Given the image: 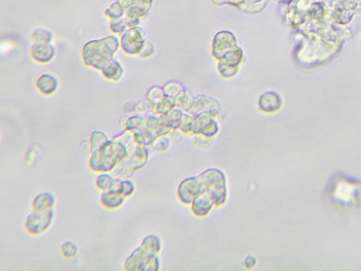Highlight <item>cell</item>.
I'll use <instances>...</instances> for the list:
<instances>
[{"label":"cell","mask_w":361,"mask_h":271,"mask_svg":"<svg viewBox=\"0 0 361 271\" xmlns=\"http://www.w3.org/2000/svg\"><path fill=\"white\" fill-rule=\"evenodd\" d=\"M331 188V200L343 209L356 207L361 196V188L349 180H339Z\"/></svg>","instance_id":"cell-1"},{"label":"cell","mask_w":361,"mask_h":271,"mask_svg":"<svg viewBox=\"0 0 361 271\" xmlns=\"http://www.w3.org/2000/svg\"><path fill=\"white\" fill-rule=\"evenodd\" d=\"M52 218V213L51 211L47 214H45V212H36L28 217L26 227H28L30 232H42L50 226Z\"/></svg>","instance_id":"cell-2"},{"label":"cell","mask_w":361,"mask_h":271,"mask_svg":"<svg viewBox=\"0 0 361 271\" xmlns=\"http://www.w3.org/2000/svg\"><path fill=\"white\" fill-rule=\"evenodd\" d=\"M38 45L33 46L32 50L34 56L33 58L41 62H47L51 60L54 55V49L50 46Z\"/></svg>","instance_id":"cell-3"},{"label":"cell","mask_w":361,"mask_h":271,"mask_svg":"<svg viewBox=\"0 0 361 271\" xmlns=\"http://www.w3.org/2000/svg\"><path fill=\"white\" fill-rule=\"evenodd\" d=\"M38 86L44 94H50L56 90L57 82L55 78L50 75H43L38 80Z\"/></svg>","instance_id":"cell-4"},{"label":"cell","mask_w":361,"mask_h":271,"mask_svg":"<svg viewBox=\"0 0 361 271\" xmlns=\"http://www.w3.org/2000/svg\"><path fill=\"white\" fill-rule=\"evenodd\" d=\"M36 210H47L48 208L52 207L54 204L53 196L50 194H42L36 197V200L33 202Z\"/></svg>","instance_id":"cell-5"},{"label":"cell","mask_w":361,"mask_h":271,"mask_svg":"<svg viewBox=\"0 0 361 271\" xmlns=\"http://www.w3.org/2000/svg\"><path fill=\"white\" fill-rule=\"evenodd\" d=\"M77 247L72 242H66L62 247V252L66 257L71 258L76 256L77 253Z\"/></svg>","instance_id":"cell-6"}]
</instances>
